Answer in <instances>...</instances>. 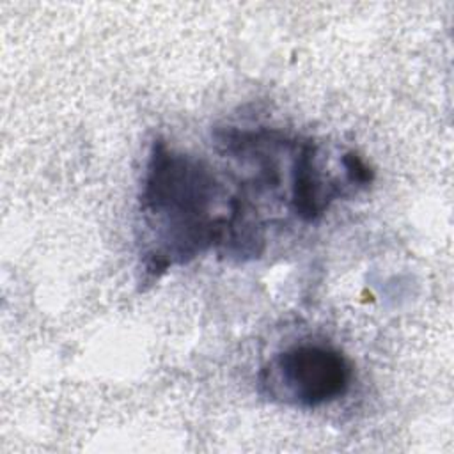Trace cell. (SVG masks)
Returning a JSON list of instances; mask_svg holds the SVG:
<instances>
[{
	"label": "cell",
	"mask_w": 454,
	"mask_h": 454,
	"mask_svg": "<svg viewBox=\"0 0 454 454\" xmlns=\"http://www.w3.org/2000/svg\"><path fill=\"white\" fill-rule=\"evenodd\" d=\"M340 163L344 168V179L355 192L365 190L372 184L374 170L365 163V160L356 151H346L340 156Z\"/></svg>",
	"instance_id": "cell-4"
},
{
	"label": "cell",
	"mask_w": 454,
	"mask_h": 454,
	"mask_svg": "<svg viewBox=\"0 0 454 454\" xmlns=\"http://www.w3.org/2000/svg\"><path fill=\"white\" fill-rule=\"evenodd\" d=\"M222 200L225 188L207 161L153 140L138 193L144 284L218 248L227 216L218 211Z\"/></svg>",
	"instance_id": "cell-1"
},
{
	"label": "cell",
	"mask_w": 454,
	"mask_h": 454,
	"mask_svg": "<svg viewBox=\"0 0 454 454\" xmlns=\"http://www.w3.org/2000/svg\"><path fill=\"white\" fill-rule=\"evenodd\" d=\"M317 160L319 149L312 138L296 140L291 165L289 206L296 218L305 223L317 222L333 200L348 195L346 184L337 179L323 177Z\"/></svg>",
	"instance_id": "cell-3"
},
{
	"label": "cell",
	"mask_w": 454,
	"mask_h": 454,
	"mask_svg": "<svg viewBox=\"0 0 454 454\" xmlns=\"http://www.w3.org/2000/svg\"><path fill=\"white\" fill-rule=\"evenodd\" d=\"M353 383L348 356L325 342H300L275 353L257 374L259 394L294 408L312 410L344 397Z\"/></svg>",
	"instance_id": "cell-2"
}]
</instances>
